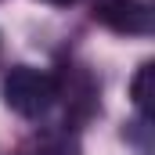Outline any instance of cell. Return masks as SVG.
I'll use <instances>...</instances> for the list:
<instances>
[{"label": "cell", "instance_id": "cell-1", "mask_svg": "<svg viewBox=\"0 0 155 155\" xmlns=\"http://www.w3.org/2000/svg\"><path fill=\"white\" fill-rule=\"evenodd\" d=\"M0 94H4V105L11 112H18L22 119H40L58 101V76L33 69V65H15L4 76Z\"/></svg>", "mask_w": 155, "mask_h": 155}, {"label": "cell", "instance_id": "cell-2", "mask_svg": "<svg viewBox=\"0 0 155 155\" xmlns=\"http://www.w3.org/2000/svg\"><path fill=\"white\" fill-rule=\"evenodd\" d=\"M94 22L119 33V36H152V29H155L152 7L144 0H97Z\"/></svg>", "mask_w": 155, "mask_h": 155}, {"label": "cell", "instance_id": "cell-3", "mask_svg": "<svg viewBox=\"0 0 155 155\" xmlns=\"http://www.w3.org/2000/svg\"><path fill=\"white\" fill-rule=\"evenodd\" d=\"M58 97H65L72 119L97 112V83L87 76V69H69V79H58Z\"/></svg>", "mask_w": 155, "mask_h": 155}, {"label": "cell", "instance_id": "cell-4", "mask_svg": "<svg viewBox=\"0 0 155 155\" xmlns=\"http://www.w3.org/2000/svg\"><path fill=\"white\" fill-rule=\"evenodd\" d=\"M22 155H79L76 141L69 137V134H61V130H47V134H36Z\"/></svg>", "mask_w": 155, "mask_h": 155}, {"label": "cell", "instance_id": "cell-5", "mask_svg": "<svg viewBox=\"0 0 155 155\" xmlns=\"http://www.w3.org/2000/svg\"><path fill=\"white\" fill-rule=\"evenodd\" d=\"M152 76H155V65L144 61V65L137 69L134 83H130V97H134V105H137V112H141V123L152 119Z\"/></svg>", "mask_w": 155, "mask_h": 155}, {"label": "cell", "instance_id": "cell-6", "mask_svg": "<svg viewBox=\"0 0 155 155\" xmlns=\"http://www.w3.org/2000/svg\"><path fill=\"white\" fill-rule=\"evenodd\" d=\"M43 4H54V7H69V4H76V0H43Z\"/></svg>", "mask_w": 155, "mask_h": 155}]
</instances>
